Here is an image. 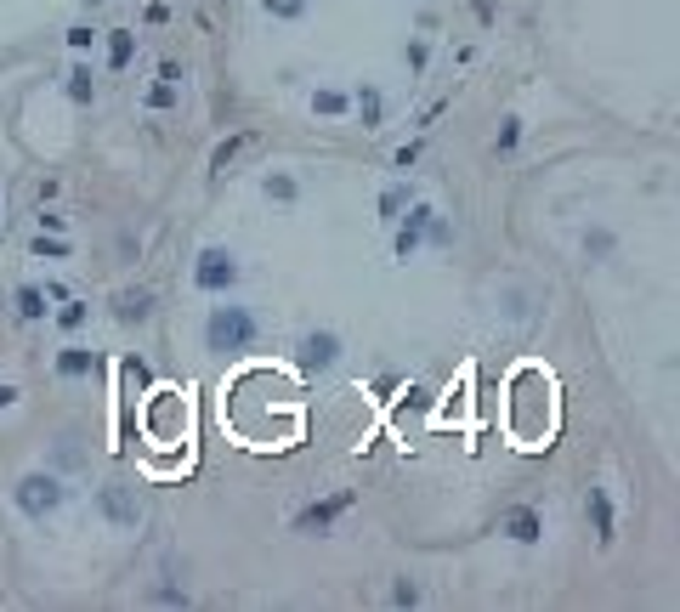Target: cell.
I'll use <instances>...</instances> for the list:
<instances>
[{"mask_svg": "<svg viewBox=\"0 0 680 612\" xmlns=\"http://www.w3.org/2000/svg\"><path fill=\"white\" fill-rule=\"evenodd\" d=\"M222 306L204 312V352L216 357H244L255 352V341H261V318L244 306V301H227V295H216Z\"/></svg>", "mask_w": 680, "mask_h": 612, "instance_id": "6da1fadb", "label": "cell"}, {"mask_svg": "<svg viewBox=\"0 0 680 612\" xmlns=\"http://www.w3.org/2000/svg\"><path fill=\"white\" fill-rule=\"evenodd\" d=\"M62 499H69V488H62L57 471H24V476H17V488H12V504H17V511H24L34 527H46V522L62 511Z\"/></svg>", "mask_w": 680, "mask_h": 612, "instance_id": "7a4b0ae2", "label": "cell"}, {"mask_svg": "<svg viewBox=\"0 0 680 612\" xmlns=\"http://www.w3.org/2000/svg\"><path fill=\"white\" fill-rule=\"evenodd\" d=\"M239 278H244V267H239V256H232L227 244H204L194 256V289L199 295H232Z\"/></svg>", "mask_w": 680, "mask_h": 612, "instance_id": "3957f363", "label": "cell"}, {"mask_svg": "<svg viewBox=\"0 0 680 612\" xmlns=\"http://www.w3.org/2000/svg\"><path fill=\"white\" fill-rule=\"evenodd\" d=\"M97 516L109 522V527H119V533H131V527L142 522L137 488H131V482H102V488H97Z\"/></svg>", "mask_w": 680, "mask_h": 612, "instance_id": "277c9868", "label": "cell"}, {"mask_svg": "<svg viewBox=\"0 0 680 612\" xmlns=\"http://www.w3.org/2000/svg\"><path fill=\"white\" fill-rule=\"evenodd\" d=\"M295 357H301L307 374H329L340 357H346V341H340V329H307L301 341H295Z\"/></svg>", "mask_w": 680, "mask_h": 612, "instance_id": "5b68a950", "label": "cell"}, {"mask_svg": "<svg viewBox=\"0 0 680 612\" xmlns=\"http://www.w3.org/2000/svg\"><path fill=\"white\" fill-rule=\"evenodd\" d=\"M425 227H431V204L414 199V204L392 221V256H397V261H414L420 250H425Z\"/></svg>", "mask_w": 680, "mask_h": 612, "instance_id": "8992f818", "label": "cell"}, {"mask_svg": "<svg viewBox=\"0 0 680 612\" xmlns=\"http://www.w3.org/2000/svg\"><path fill=\"white\" fill-rule=\"evenodd\" d=\"M352 504H357V494H352V488H335L329 499H312L307 511H295V522H289V527H295V533H329V527H335L340 516H346Z\"/></svg>", "mask_w": 680, "mask_h": 612, "instance_id": "52a82bcc", "label": "cell"}, {"mask_svg": "<svg viewBox=\"0 0 680 612\" xmlns=\"http://www.w3.org/2000/svg\"><path fill=\"white\" fill-rule=\"evenodd\" d=\"M584 516H590V527H595V539H601V544L619 539V511H612V494L601 488V482H590V494H584Z\"/></svg>", "mask_w": 680, "mask_h": 612, "instance_id": "ba28073f", "label": "cell"}, {"mask_svg": "<svg viewBox=\"0 0 680 612\" xmlns=\"http://www.w3.org/2000/svg\"><path fill=\"white\" fill-rule=\"evenodd\" d=\"M499 533L516 539V544H539L544 539V516L534 511V504H510V511L499 516Z\"/></svg>", "mask_w": 680, "mask_h": 612, "instance_id": "9c48e42d", "label": "cell"}, {"mask_svg": "<svg viewBox=\"0 0 680 612\" xmlns=\"http://www.w3.org/2000/svg\"><path fill=\"white\" fill-rule=\"evenodd\" d=\"M352 108L364 119V131H380V125H386V91H380L374 80H364V86L352 91Z\"/></svg>", "mask_w": 680, "mask_h": 612, "instance_id": "30bf717a", "label": "cell"}, {"mask_svg": "<svg viewBox=\"0 0 680 612\" xmlns=\"http://www.w3.org/2000/svg\"><path fill=\"white\" fill-rule=\"evenodd\" d=\"M499 312H505L510 324H534V318H539V295L527 289V284H510V289H505V306H499Z\"/></svg>", "mask_w": 680, "mask_h": 612, "instance_id": "8fae6325", "label": "cell"}, {"mask_svg": "<svg viewBox=\"0 0 680 612\" xmlns=\"http://www.w3.org/2000/svg\"><path fill=\"white\" fill-rule=\"evenodd\" d=\"M250 147H255V131H239V137H227V142H216V154H210V171H216V176H227L232 165H239V159L250 154Z\"/></svg>", "mask_w": 680, "mask_h": 612, "instance_id": "7c38bea8", "label": "cell"}, {"mask_svg": "<svg viewBox=\"0 0 680 612\" xmlns=\"http://www.w3.org/2000/svg\"><path fill=\"white\" fill-rule=\"evenodd\" d=\"M147 312H154V289H119L114 295V318L119 324H142Z\"/></svg>", "mask_w": 680, "mask_h": 612, "instance_id": "4fadbf2b", "label": "cell"}, {"mask_svg": "<svg viewBox=\"0 0 680 612\" xmlns=\"http://www.w3.org/2000/svg\"><path fill=\"white\" fill-rule=\"evenodd\" d=\"M91 369H97V352H91V346H62V352H57V374H62V380H85Z\"/></svg>", "mask_w": 680, "mask_h": 612, "instance_id": "5bb4252c", "label": "cell"}, {"mask_svg": "<svg viewBox=\"0 0 680 612\" xmlns=\"http://www.w3.org/2000/svg\"><path fill=\"white\" fill-rule=\"evenodd\" d=\"M409 204H414V187H409V182H386V187H380V221H386V227H392Z\"/></svg>", "mask_w": 680, "mask_h": 612, "instance_id": "9a60e30c", "label": "cell"}, {"mask_svg": "<svg viewBox=\"0 0 680 612\" xmlns=\"http://www.w3.org/2000/svg\"><path fill=\"white\" fill-rule=\"evenodd\" d=\"M62 91H69L80 108H91V102H97V74H91V62H74V69H69V86H62Z\"/></svg>", "mask_w": 680, "mask_h": 612, "instance_id": "2e32d148", "label": "cell"}, {"mask_svg": "<svg viewBox=\"0 0 680 612\" xmlns=\"http://www.w3.org/2000/svg\"><path fill=\"white\" fill-rule=\"evenodd\" d=\"M312 114H324V119H346V114H352V91H335V86L312 91Z\"/></svg>", "mask_w": 680, "mask_h": 612, "instance_id": "e0dca14e", "label": "cell"}, {"mask_svg": "<svg viewBox=\"0 0 680 612\" xmlns=\"http://www.w3.org/2000/svg\"><path fill=\"white\" fill-rule=\"evenodd\" d=\"M85 318H91V301H74V295H62V306L52 312V324H57L62 334H74V329H85Z\"/></svg>", "mask_w": 680, "mask_h": 612, "instance_id": "ac0fdd59", "label": "cell"}, {"mask_svg": "<svg viewBox=\"0 0 680 612\" xmlns=\"http://www.w3.org/2000/svg\"><path fill=\"white\" fill-rule=\"evenodd\" d=\"M46 289H40V284H17V318H29V324H40V318H46Z\"/></svg>", "mask_w": 680, "mask_h": 612, "instance_id": "d6986e66", "label": "cell"}, {"mask_svg": "<svg viewBox=\"0 0 680 612\" xmlns=\"http://www.w3.org/2000/svg\"><path fill=\"white\" fill-rule=\"evenodd\" d=\"M137 57V34L131 29H109V69H131Z\"/></svg>", "mask_w": 680, "mask_h": 612, "instance_id": "ffe728a7", "label": "cell"}, {"mask_svg": "<svg viewBox=\"0 0 680 612\" xmlns=\"http://www.w3.org/2000/svg\"><path fill=\"white\" fill-rule=\"evenodd\" d=\"M261 193H267L272 204H295V199H301V182H295L289 171H272V176L261 182Z\"/></svg>", "mask_w": 680, "mask_h": 612, "instance_id": "44dd1931", "label": "cell"}, {"mask_svg": "<svg viewBox=\"0 0 680 612\" xmlns=\"http://www.w3.org/2000/svg\"><path fill=\"white\" fill-rule=\"evenodd\" d=\"M142 102H147V108H154V114H165V108H176V102H182V86H176V80H154Z\"/></svg>", "mask_w": 680, "mask_h": 612, "instance_id": "7402d4cb", "label": "cell"}, {"mask_svg": "<svg viewBox=\"0 0 680 612\" xmlns=\"http://www.w3.org/2000/svg\"><path fill=\"white\" fill-rule=\"evenodd\" d=\"M261 12L272 24H307V0H261Z\"/></svg>", "mask_w": 680, "mask_h": 612, "instance_id": "603a6c76", "label": "cell"}, {"mask_svg": "<svg viewBox=\"0 0 680 612\" xmlns=\"http://www.w3.org/2000/svg\"><path fill=\"white\" fill-rule=\"evenodd\" d=\"M29 250H34L40 261H69V256H74V244H69V239H46V233H40Z\"/></svg>", "mask_w": 680, "mask_h": 612, "instance_id": "cb8c5ba5", "label": "cell"}, {"mask_svg": "<svg viewBox=\"0 0 680 612\" xmlns=\"http://www.w3.org/2000/svg\"><path fill=\"white\" fill-rule=\"evenodd\" d=\"M386 601H392V607H420V601H425V589H420L409 573H402V579L392 584V596H386Z\"/></svg>", "mask_w": 680, "mask_h": 612, "instance_id": "d4e9b609", "label": "cell"}, {"mask_svg": "<svg viewBox=\"0 0 680 612\" xmlns=\"http://www.w3.org/2000/svg\"><path fill=\"white\" fill-rule=\"evenodd\" d=\"M601 256H612V233L607 227H590L584 233V261H601Z\"/></svg>", "mask_w": 680, "mask_h": 612, "instance_id": "484cf974", "label": "cell"}, {"mask_svg": "<svg viewBox=\"0 0 680 612\" xmlns=\"http://www.w3.org/2000/svg\"><path fill=\"white\" fill-rule=\"evenodd\" d=\"M516 142H522V119H505V131H499V142H494V147H499V154H510Z\"/></svg>", "mask_w": 680, "mask_h": 612, "instance_id": "4316f807", "label": "cell"}, {"mask_svg": "<svg viewBox=\"0 0 680 612\" xmlns=\"http://www.w3.org/2000/svg\"><path fill=\"white\" fill-rule=\"evenodd\" d=\"M425 62H431V46H425V40H414V46H409V69L420 74V69H425Z\"/></svg>", "mask_w": 680, "mask_h": 612, "instance_id": "83f0119b", "label": "cell"}, {"mask_svg": "<svg viewBox=\"0 0 680 612\" xmlns=\"http://www.w3.org/2000/svg\"><path fill=\"white\" fill-rule=\"evenodd\" d=\"M91 40H97V34L85 29V24H80V29H69V46H74V52H85V46H91Z\"/></svg>", "mask_w": 680, "mask_h": 612, "instance_id": "f1b7e54d", "label": "cell"}, {"mask_svg": "<svg viewBox=\"0 0 680 612\" xmlns=\"http://www.w3.org/2000/svg\"><path fill=\"white\" fill-rule=\"evenodd\" d=\"M17 403V386H0V409H12Z\"/></svg>", "mask_w": 680, "mask_h": 612, "instance_id": "f546056e", "label": "cell"}, {"mask_svg": "<svg viewBox=\"0 0 680 612\" xmlns=\"http://www.w3.org/2000/svg\"><path fill=\"white\" fill-rule=\"evenodd\" d=\"M85 6H102V0H85Z\"/></svg>", "mask_w": 680, "mask_h": 612, "instance_id": "4dcf8cb0", "label": "cell"}]
</instances>
